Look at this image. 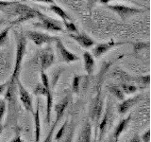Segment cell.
Returning <instances> with one entry per match:
<instances>
[{"mask_svg":"<svg viewBox=\"0 0 151 142\" xmlns=\"http://www.w3.org/2000/svg\"><path fill=\"white\" fill-rule=\"evenodd\" d=\"M26 50H27V37L24 36L23 34H20L18 36V41H17L15 64H14L13 72L11 76V80H9L8 85V87L9 88H12L13 85L19 80V75H20L21 72L22 63L26 54Z\"/></svg>","mask_w":151,"mask_h":142,"instance_id":"1","label":"cell"},{"mask_svg":"<svg viewBox=\"0 0 151 142\" xmlns=\"http://www.w3.org/2000/svg\"><path fill=\"white\" fill-rule=\"evenodd\" d=\"M36 17L39 19V23H35L34 26L41 28L42 30H49V31H55V32H64L63 28L61 27L59 21H56L49 17L45 16L44 13L40 12L36 9Z\"/></svg>","mask_w":151,"mask_h":142,"instance_id":"2","label":"cell"},{"mask_svg":"<svg viewBox=\"0 0 151 142\" xmlns=\"http://www.w3.org/2000/svg\"><path fill=\"white\" fill-rule=\"evenodd\" d=\"M108 8L113 12H115L121 19H123V20H126V19L133 15H136V14L145 12V9H144L129 7V6H125V5H120V4L108 5Z\"/></svg>","mask_w":151,"mask_h":142,"instance_id":"3","label":"cell"},{"mask_svg":"<svg viewBox=\"0 0 151 142\" xmlns=\"http://www.w3.org/2000/svg\"><path fill=\"white\" fill-rule=\"evenodd\" d=\"M26 36L28 39H30L37 46H42V45H50L52 43H55L57 38H58L56 36L46 34L45 32L35 30H27L26 32Z\"/></svg>","mask_w":151,"mask_h":142,"instance_id":"4","label":"cell"},{"mask_svg":"<svg viewBox=\"0 0 151 142\" xmlns=\"http://www.w3.org/2000/svg\"><path fill=\"white\" fill-rule=\"evenodd\" d=\"M55 43H56L57 49H58L61 59H63V61L64 62V63L71 64V63H75V62L79 61V57L78 55H76L75 53H73L72 51H70L67 47L63 45V41H61L59 37L57 38Z\"/></svg>","mask_w":151,"mask_h":142,"instance_id":"5","label":"cell"},{"mask_svg":"<svg viewBox=\"0 0 151 142\" xmlns=\"http://www.w3.org/2000/svg\"><path fill=\"white\" fill-rule=\"evenodd\" d=\"M127 44V42H114V41H109L107 43H101V44H97L96 46H93L92 55L93 58H100L102 55H104L109 50H111L113 47L117 46H122Z\"/></svg>","mask_w":151,"mask_h":142,"instance_id":"6","label":"cell"},{"mask_svg":"<svg viewBox=\"0 0 151 142\" xmlns=\"http://www.w3.org/2000/svg\"><path fill=\"white\" fill-rule=\"evenodd\" d=\"M111 105H110V101H108L107 103V107H106V111L104 113V116L101 118V120H99L98 126H97V135H98V142H100L104 135H105L106 132L108 130V126L109 123L111 120Z\"/></svg>","mask_w":151,"mask_h":142,"instance_id":"7","label":"cell"},{"mask_svg":"<svg viewBox=\"0 0 151 142\" xmlns=\"http://www.w3.org/2000/svg\"><path fill=\"white\" fill-rule=\"evenodd\" d=\"M17 86H18V93H19V99H20L21 102L23 103L24 107L27 112L33 113V103H32V98L30 96V94L28 93L27 90L24 87V85L20 83V80L16 82Z\"/></svg>","mask_w":151,"mask_h":142,"instance_id":"8","label":"cell"},{"mask_svg":"<svg viewBox=\"0 0 151 142\" xmlns=\"http://www.w3.org/2000/svg\"><path fill=\"white\" fill-rule=\"evenodd\" d=\"M39 59L41 70L46 71L55 62V55L53 53V50L51 49V47H47L45 50L42 51L40 54Z\"/></svg>","mask_w":151,"mask_h":142,"instance_id":"9","label":"cell"},{"mask_svg":"<svg viewBox=\"0 0 151 142\" xmlns=\"http://www.w3.org/2000/svg\"><path fill=\"white\" fill-rule=\"evenodd\" d=\"M33 117H34V137L35 142H40L41 139V101L40 99H37L36 109L33 112Z\"/></svg>","mask_w":151,"mask_h":142,"instance_id":"10","label":"cell"},{"mask_svg":"<svg viewBox=\"0 0 151 142\" xmlns=\"http://www.w3.org/2000/svg\"><path fill=\"white\" fill-rule=\"evenodd\" d=\"M69 37L72 38L83 49H91L94 46V41L86 33H76V34H69Z\"/></svg>","mask_w":151,"mask_h":142,"instance_id":"11","label":"cell"},{"mask_svg":"<svg viewBox=\"0 0 151 142\" xmlns=\"http://www.w3.org/2000/svg\"><path fill=\"white\" fill-rule=\"evenodd\" d=\"M142 96H135V97H131L129 99H125L124 101H122V102L118 105L117 107V111L120 115H125L127 112H129L130 109L133 107L135 104L138 103L141 101Z\"/></svg>","mask_w":151,"mask_h":142,"instance_id":"12","label":"cell"},{"mask_svg":"<svg viewBox=\"0 0 151 142\" xmlns=\"http://www.w3.org/2000/svg\"><path fill=\"white\" fill-rule=\"evenodd\" d=\"M69 102H70V97L65 96L63 101L55 105V113H56L55 120L56 121L59 122L60 120H61V118H63V117L64 115V112L66 110V108H67Z\"/></svg>","mask_w":151,"mask_h":142,"instance_id":"13","label":"cell"},{"mask_svg":"<svg viewBox=\"0 0 151 142\" xmlns=\"http://www.w3.org/2000/svg\"><path fill=\"white\" fill-rule=\"evenodd\" d=\"M44 97L46 99L45 121H46V124L48 126H50V124H51V113H52V107H53V94H52L51 89L46 90L45 95Z\"/></svg>","mask_w":151,"mask_h":142,"instance_id":"14","label":"cell"},{"mask_svg":"<svg viewBox=\"0 0 151 142\" xmlns=\"http://www.w3.org/2000/svg\"><path fill=\"white\" fill-rule=\"evenodd\" d=\"M130 120H131V116H129L127 117L122 120L119 123H118V125L116 126L114 132H113V135H112V138L115 142H118L119 137L121 136V135L123 134V133H124V131L127 129V125L129 124Z\"/></svg>","mask_w":151,"mask_h":142,"instance_id":"15","label":"cell"},{"mask_svg":"<svg viewBox=\"0 0 151 142\" xmlns=\"http://www.w3.org/2000/svg\"><path fill=\"white\" fill-rule=\"evenodd\" d=\"M83 64H84V68L86 73L88 75H92L94 69V58L92 55V53H90L88 51H85L83 53Z\"/></svg>","mask_w":151,"mask_h":142,"instance_id":"16","label":"cell"},{"mask_svg":"<svg viewBox=\"0 0 151 142\" xmlns=\"http://www.w3.org/2000/svg\"><path fill=\"white\" fill-rule=\"evenodd\" d=\"M78 142H92V125L89 121H86V124L79 135Z\"/></svg>","mask_w":151,"mask_h":142,"instance_id":"17","label":"cell"},{"mask_svg":"<svg viewBox=\"0 0 151 142\" xmlns=\"http://www.w3.org/2000/svg\"><path fill=\"white\" fill-rule=\"evenodd\" d=\"M112 74L116 79L121 80V83H134L135 77H132L131 75L127 74L124 70H122L120 68H116L113 71Z\"/></svg>","mask_w":151,"mask_h":142,"instance_id":"18","label":"cell"},{"mask_svg":"<svg viewBox=\"0 0 151 142\" xmlns=\"http://www.w3.org/2000/svg\"><path fill=\"white\" fill-rule=\"evenodd\" d=\"M108 90L110 91V93L112 95L113 97H115L116 99H118V101H124V99H126L125 98V94L124 92L122 91V89L120 88L119 85H113V84H111V85H108Z\"/></svg>","mask_w":151,"mask_h":142,"instance_id":"19","label":"cell"},{"mask_svg":"<svg viewBox=\"0 0 151 142\" xmlns=\"http://www.w3.org/2000/svg\"><path fill=\"white\" fill-rule=\"evenodd\" d=\"M49 9L51 12H53L55 14H57L58 16L60 17V19L63 21H66V20H71L70 16L68 15L67 13H66L63 9H61L60 6H58V5H56L55 3L53 4H50L49 6Z\"/></svg>","mask_w":151,"mask_h":142,"instance_id":"20","label":"cell"},{"mask_svg":"<svg viewBox=\"0 0 151 142\" xmlns=\"http://www.w3.org/2000/svg\"><path fill=\"white\" fill-rule=\"evenodd\" d=\"M119 86L122 89V91L124 92L125 95L126 94L127 95H132L139 90L138 86H136V85H134V84L129 83H120Z\"/></svg>","mask_w":151,"mask_h":142,"instance_id":"21","label":"cell"},{"mask_svg":"<svg viewBox=\"0 0 151 142\" xmlns=\"http://www.w3.org/2000/svg\"><path fill=\"white\" fill-rule=\"evenodd\" d=\"M65 30L69 32V34H76V33H78V30L77 26L71 21V20H66V21H63Z\"/></svg>","mask_w":151,"mask_h":142,"instance_id":"22","label":"cell"},{"mask_svg":"<svg viewBox=\"0 0 151 142\" xmlns=\"http://www.w3.org/2000/svg\"><path fill=\"white\" fill-rule=\"evenodd\" d=\"M134 83H137L144 86H148L150 83V75H145V76H136L134 79Z\"/></svg>","mask_w":151,"mask_h":142,"instance_id":"23","label":"cell"},{"mask_svg":"<svg viewBox=\"0 0 151 142\" xmlns=\"http://www.w3.org/2000/svg\"><path fill=\"white\" fill-rule=\"evenodd\" d=\"M81 76L80 75H75L73 78L72 82V91L75 94L79 93V88H80V80H81Z\"/></svg>","mask_w":151,"mask_h":142,"instance_id":"24","label":"cell"},{"mask_svg":"<svg viewBox=\"0 0 151 142\" xmlns=\"http://www.w3.org/2000/svg\"><path fill=\"white\" fill-rule=\"evenodd\" d=\"M6 109H7L6 99H0V130H1V128H2L3 120H4L5 114H6Z\"/></svg>","mask_w":151,"mask_h":142,"instance_id":"25","label":"cell"},{"mask_svg":"<svg viewBox=\"0 0 151 142\" xmlns=\"http://www.w3.org/2000/svg\"><path fill=\"white\" fill-rule=\"evenodd\" d=\"M12 28V26H8L7 28H5L4 30L0 32V46H2L6 41L8 40V37H9V32L11 30V28Z\"/></svg>","mask_w":151,"mask_h":142,"instance_id":"26","label":"cell"},{"mask_svg":"<svg viewBox=\"0 0 151 142\" xmlns=\"http://www.w3.org/2000/svg\"><path fill=\"white\" fill-rule=\"evenodd\" d=\"M150 46V44L147 43H144V42H139V43H136V44L133 45V51L135 53H139L140 51H142L143 49H148Z\"/></svg>","mask_w":151,"mask_h":142,"instance_id":"27","label":"cell"},{"mask_svg":"<svg viewBox=\"0 0 151 142\" xmlns=\"http://www.w3.org/2000/svg\"><path fill=\"white\" fill-rule=\"evenodd\" d=\"M67 124H68V120H65V121L63 122V126L60 127V130L58 131V133L56 134V135H55V140H56V141H59V140H60V139L63 137V135H64V133H65V131H66V127H67Z\"/></svg>","mask_w":151,"mask_h":142,"instance_id":"28","label":"cell"},{"mask_svg":"<svg viewBox=\"0 0 151 142\" xmlns=\"http://www.w3.org/2000/svg\"><path fill=\"white\" fill-rule=\"evenodd\" d=\"M41 83L42 84V86H45V88H50V83L48 76L45 73V71L41 70Z\"/></svg>","mask_w":151,"mask_h":142,"instance_id":"29","label":"cell"},{"mask_svg":"<svg viewBox=\"0 0 151 142\" xmlns=\"http://www.w3.org/2000/svg\"><path fill=\"white\" fill-rule=\"evenodd\" d=\"M58 121H54V124L51 126L50 128V130L48 132V134H47L46 137H45V139L42 141V142H52V139H53V134H54V132H55V129H56V127L57 125H58Z\"/></svg>","mask_w":151,"mask_h":142,"instance_id":"30","label":"cell"},{"mask_svg":"<svg viewBox=\"0 0 151 142\" xmlns=\"http://www.w3.org/2000/svg\"><path fill=\"white\" fill-rule=\"evenodd\" d=\"M74 135H75V126L72 123V125H71L70 129H69V131L67 133V135H66V137H65V139L63 140V142H73Z\"/></svg>","mask_w":151,"mask_h":142,"instance_id":"31","label":"cell"},{"mask_svg":"<svg viewBox=\"0 0 151 142\" xmlns=\"http://www.w3.org/2000/svg\"><path fill=\"white\" fill-rule=\"evenodd\" d=\"M17 1H5V0H0V11H5V9L15 5Z\"/></svg>","mask_w":151,"mask_h":142,"instance_id":"32","label":"cell"},{"mask_svg":"<svg viewBox=\"0 0 151 142\" xmlns=\"http://www.w3.org/2000/svg\"><path fill=\"white\" fill-rule=\"evenodd\" d=\"M141 141L143 142H150V130L148 129L146 132H145L142 136H140Z\"/></svg>","mask_w":151,"mask_h":142,"instance_id":"33","label":"cell"},{"mask_svg":"<svg viewBox=\"0 0 151 142\" xmlns=\"http://www.w3.org/2000/svg\"><path fill=\"white\" fill-rule=\"evenodd\" d=\"M9 142H25L23 139H22V137H21V135H20V133L17 132V134L16 135L13 137V139L11 140Z\"/></svg>","mask_w":151,"mask_h":142,"instance_id":"34","label":"cell"},{"mask_svg":"<svg viewBox=\"0 0 151 142\" xmlns=\"http://www.w3.org/2000/svg\"><path fill=\"white\" fill-rule=\"evenodd\" d=\"M98 2H99V0H88V1H87V7H88V9H93L94 5H96V3H98Z\"/></svg>","mask_w":151,"mask_h":142,"instance_id":"35","label":"cell"},{"mask_svg":"<svg viewBox=\"0 0 151 142\" xmlns=\"http://www.w3.org/2000/svg\"><path fill=\"white\" fill-rule=\"evenodd\" d=\"M8 85H9V82H8V83H2V84H0V95L3 94L5 91H6V88L8 87Z\"/></svg>","mask_w":151,"mask_h":142,"instance_id":"36","label":"cell"},{"mask_svg":"<svg viewBox=\"0 0 151 142\" xmlns=\"http://www.w3.org/2000/svg\"><path fill=\"white\" fill-rule=\"evenodd\" d=\"M129 142H142L141 141V138H140V136L138 135H135L132 138L130 139V141Z\"/></svg>","mask_w":151,"mask_h":142,"instance_id":"37","label":"cell"},{"mask_svg":"<svg viewBox=\"0 0 151 142\" xmlns=\"http://www.w3.org/2000/svg\"><path fill=\"white\" fill-rule=\"evenodd\" d=\"M110 1H111V0H99V2L101 4H109Z\"/></svg>","mask_w":151,"mask_h":142,"instance_id":"38","label":"cell"},{"mask_svg":"<svg viewBox=\"0 0 151 142\" xmlns=\"http://www.w3.org/2000/svg\"><path fill=\"white\" fill-rule=\"evenodd\" d=\"M45 3H47V4H53L54 3V0H44Z\"/></svg>","mask_w":151,"mask_h":142,"instance_id":"39","label":"cell"},{"mask_svg":"<svg viewBox=\"0 0 151 142\" xmlns=\"http://www.w3.org/2000/svg\"><path fill=\"white\" fill-rule=\"evenodd\" d=\"M32 1H36V2H44V0H32Z\"/></svg>","mask_w":151,"mask_h":142,"instance_id":"40","label":"cell"},{"mask_svg":"<svg viewBox=\"0 0 151 142\" xmlns=\"http://www.w3.org/2000/svg\"><path fill=\"white\" fill-rule=\"evenodd\" d=\"M109 142H115L114 140H113V138H112V136L110 138V140H109Z\"/></svg>","mask_w":151,"mask_h":142,"instance_id":"41","label":"cell"},{"mask_svg":"<svg viewBox=\"0 0 151 142\" xmlns=\"http://www.w3.org/2000/svg\"><path fill=\"white\" fill-rule=\"evenodd\" d=\"M4 22H5L4 20H0V25H2V24H3Z\"/></svg>","mask_w":151,"mask_h":142,"instance_id":"42","label":"cell"},{"mask_svg":"<svg viewBox=\"0 0 151 142\" xmlns=\"http://www.w3.org/2000/svg\"><path fill=\"white\" fill-rule=\"evenodd\" d=\"M117 1H120V0H117Z\"/></svg>","mask_w":151,"mask_h":142,"instance_id":"43","label":"cell"},{"mask_svg":"<svg viewBox=\"0 0 151 142\" xmlns=\"http://www.w3.org/2000/svg\"><path fill=\"white\" fill-rule=\"evenodd\" d=\"M93 142H96V141H93Z\"/></svg>","mask_w":151,"mask_h":142,"instance_id":"44","label":"cell"}]
</instances>
